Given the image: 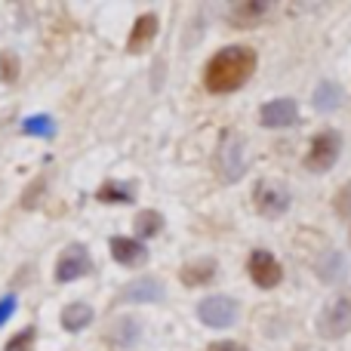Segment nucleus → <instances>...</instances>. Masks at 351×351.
<instances>
[{
	"label": "nucleus",
	"instance_id": "1",
	"mask_svg": "<svg viewBox=\"0 0 351 351\" xmlns=\"http://www.w3.org/2000/svg\"><path fill=\"white\" fill-rule=\"evenodd\" d=\"M256 71V53L250 47H225L206 62L204 68V86L216 96H225V93H234L253 77Z\"/></svg>",
	"mask_w": 351,
	"mask_h": 351
},
{
	"label": "nucleus",
	"instance_id": "2",
	"mask_svg": "<svg viewBox=\"0 0 351 351\" xmlns=\"http://www.w3.org/2000/svg\"><path fill=\"white\" fill-rule=\"evenodd\" d=\"M342 154V136L339 130H321V133L311 139L308 145V154H305V167L311 173H327L336 167Z\"/></svg>",
	"mask_w": 351,
	"mask_h": 351
},
{
	"label": "nucleus",
	"instance_id": "3",
	"mask_svg": "<svg viewBox=\"0 0 351 351\" xmlns=\"http://www.w3.org/2000/svg\"><path fill=\"white\" fill-rule=\"evenodd\" d=\"M317 333L324 339H342L351 333V290L339 293L317 317Z\"/></svg>",
	"mask_w": 351,
	"mask_h": 351
},
{
	"label": "nucleus",
	"instance_id": "4",
	"mask_svg": "<svg viewBox=\"0 0 351 351\" xmlns=\"http://www.w3.org/2000/svg\"><path fill=\"white\" fill-rule=\"evenodd\" d=\"M253 206H256V213H262L265 219H278L290 210V191H287L280 182L262 179L259 185L253 188Z\"/></svg>",
	"mask_w": 351,
	"mask_h": 351
},
{
	"label": "nucleus",
	"instance_id": "5",
	"mask_svg": "<svg viewBox=\"0 0 351 351\" xmlns=\"http://www.w3.org/2000/svg\"><path fill=\"white\" fill-rule=\"evenodd\" d=\"M86 274H93L90 250L84 243H71L68 250H62L59 262H56V280L59 284H71V280H80Z\"/></svg>",
	"mask_w": 351,
	"mask_h": 351
},
{
	"label": "nucleus",
	"instance_id": "6",
	"mask_svg": "<svg viewBox=\"0 0 351 351\" xmlns=\"http://www.w3.org/2000/svg\"><path fill=\"white\" fill-rule=\"evenodd\" d=\"M197 317L206 327L225 330L237 321V302L231 296H206V299H200V305H197Z\"/></svg>",
	"mask_w": 351,
	"mask_h": 351
},
{
	"label": "nucleus",
	"instance_id": "7",
	"mask_svg": "<svg viewBox=\"0 0 351 351\" xmlns=\"http://www.w3.org/2000/svg\"><path fill=\"white\" fill-rule=\"evenodd\" d=\"M216 167H219V176L225 182H237L243 176V139L237 133H225L222 145H219V154H216Z\"/></svg>",
	"mask_w": 351,
	"mask_h": 351
},
{
	"label": "nucleus",
	"instance_id": "8",
	"mask_svg": "<svg viewBox=\"0 0 351 351\" xmlns=\"http://www.w3.org/2000/svg\"><path fill=\"white\" fill-rule=\"evenodd\" d=\"M247 271H250V280H253L256 287H262V290H274V287L280 284V278H284L280 262L274 259L268 250H256V253L250 256Z\"/></svg>",
	"mask_w": 351,
	"mask_h": 351
},
{
	"label": "nucleus",
	"instance_id": "9",
	"mask_svg": "<svg viewBox=\"0 0 351 351\" xmlns=\"http://www.w3.org/2000/svg\"><path fill=\"white\" fill-rule=\"evenodd\" d=\"M299 121V105L293 99H274V102H265L259 111V123L268 130H284L293 127Z\"/></svg>",
	"mask_w": 351,
	"mask_h": 351
},
{
	"label": "nucleus",
	"instance_id": "10",
	"mask_svg": "<svg viewBox=\"0 0 351 351\" xmlns=\"http://www.w3.org/2000/svg\"><path fill=\"white\" fill-rule=\"evenodd\" d=\"M108 247H111V259L121 262V265H127V268H136L148 259L145 243L133 241V237H111Z\"/></svg>",
	"mask_w": 351,
	"mask_h": 351
},
{
	"label": "nucleus",
	"instance_id": "11",
	"mask_svg": "<svg viewBox=\"0 0 351 351\" xmlns=\"http://www.w3.org/2000/svg\"><path fill=\"white\" fill-rule=\"evenodd\" d=\"M123 302H164V284L158 278H139L130 280L121 290Z\"/></svg>",
	"mask_w": 351,
	"mask_h": 351
},
{
	"label": "nucleus",
	"instance_id": "12",
	"mask_svg": "<svg viewBox=\"0 0 351 351\" xmlns=\"http://www.w3.org/2000/svg\"><path fill=\"white\" fill-rule=\"evenodd\" d=\"M158 16L154 12H148V16H139L136 19V25H133V31H130V37H127V49L130 53H145V47L158 37Z\"/></svg>",
	"mask_w": 351,
	"mask_h": 351
},
{
	"label": "nucleus",
	"instance_id": "13",
	"mask_svg": "<svg viewBox=\"0 0 351 351\" xmlns=\"http://www.w3.org/2000/svg\"><path fill=\"white\" fill-rule=\"evenodd\" d=\"M265 12H268V3H262V0H243V3H234L228 10V22L234 28H253V25H259L265 19Z\"/></svg>",
	"mask_w": 351,
	"mask_h": 351
},
{
	"label": "nucleus",
	"instance_id": "14",
	"mask_svg": "<svg viewBox=\"0 0 351 351\" xmlns=\"http://www.w3.org/2000/svg\"><path fill=\"white\" fill-rule=\"evenodd\" d=\"M216 259H194L188 265H182L179 271V280L185 287H206L213 278H216Z\"/></svg>",
	"mask_w": 351,
	"mask_h": 351
},
{
	"label": "nucleus",
	"instance_id": "15",
	"mask_svg": "<svg viewBox=\"0 0 351 351\" xmlns=\"http://www.w3.org/2000/svg\"><path fill=\"white\" fill-rule=\"evenodd\" d=\"M93 308L86 302H74L68 305L65 311H62V327L68 330V333H80V330H86L93 324Z\"/></svg>",
	"mask_w": 351,
	"mask_h": 351
},
{
	"label": "nucleus",
	"instance_id": "16",
	"mask_svg": "<svg viewBox=\"0 0 351 351\" xmlns=\"http://www.w3.org/2000/svg\"><path fill=\"white\" fill-rule=\"evenodd\" d=\"M339 105H342V86L324 80V84L315 90V108L321 111V114H330V111H336Z\"/></svg>",
	"mask_w": 351,
	"mask_h": 351
},
{
	"label": "nucleus",
	"instance_id": "17",
	"mask_svg": "<svg viewBox=\"0 0 351 351\" xmlns=\"http://www.w3.org/2000/svg\"><path fill=\"white\" fill-rule=\"evenodd\" d=\"M160 231H164V216L158 210H142L136 216V237L139 241H148V237L160 234Z\"/></svg>",
	"mask_w": 351,
	"mask_h": 351
},
{
	"label": "nucleus",
	"instance_id": "18",
	"mask_svg": "<svg viewBox=\"0 0 351 351\" xmlns=\"http://www.w3.org/2000/svg\"><path fill=\"white\" fill-rule=\"evenodd\" d=\"M22 133L34 136V139H53L56 123H53V117H47V114H31L22 121Z\"/></svg>",
	"mask_w": 351,
	"mask_h": 351
},
{
	"label": "nucleus",
	"instance_id": "19",
	"mask_svg": "<svg viewBox=\"0 0 351 351\" xmlns=\"http://www.w3.org/2000/svg\"><path fill=\"white\" fill-rule=\"evenodd\" d=\"M317 274H321V280H327V284H336V280H342L348 274L346 259H342L339 253H330L324 262H317Z\"/></svg>",
	"mask_w": 351,
	"mask_h": 351
},
{
	"label": "nucleus",
	"instance_id": "20",
	"mask_svg": "<svg viewBox=\"0 0 351 351\" xmlns=\"http://www.w3.org/2000/svg\"><path fill=\"white\" fill-rule=\"evenodd\" d=\"M96 197L102 200V204H133L136 194L130 185H117V182H108V185H102L96 191Z\"/></svg>",
	"mask_w": 351,
	"mask_h": 351
},
{
	"label": "nucleus",
	"instance_id": "21",
	"mask_svg": "<svg viewBox=\"0 0 351 351\" xmlns=\"http://www.w3.org/2000/svg\"><path fill=\"white\" fill-rule=\"evenodd\" d=\"M108 339L114 342V346H136V339H139V327H136L133 321H121L108 333Z\"/></svg>",
	"mask_w": 351,
	"mask_h": 351
},
{
	"label": "nucleus",
	"instance_id": "22",
	"mask_svg": "<svg viewBox=\"0 0 351 351\" xmlns=\"http://www.w3.org/2000/svg\"><path fill=\"white\" fill-rule=\"evenodd\" d=\"M34 336H37L34 327H25L22 333H16L10 342H6L3 351H31V348H34Z\"/></svg>",
	"mask_w": 351,
	"mask_h": 351
},
{
	"label": "nucleus",
	"instance_id": "23",
	"mask_svg": "<svg viewBox=\"0 0 351 351\" xmlns=\"http://www.w3.org/2000/svg\"><path fill=\"white\" fill-rule=\"evenodd\" d=\"M19 77V59L16 53H0V80L3 84H12Z\"/></svg>",
	"mask_w": 351,
	"mask_h": 351
},
{
	"label": "nucleus",
	"instance_id": "24",
	"mask_svg": "<svg viewBox=\"0 0 351 351\" xmlns=\"http://www.w3.org/2000/svg\"><path fill=\"white\" fill-rule=\"evenodd\" d=\"M336 213L339 216H351V182L339 188V194H336Z\"/></svg>",
	"mask_w": 351,
	"mask_h": 351
},
{
	"label": "nucleus",
	"instance_id": "25",
	"mask_svg": "<svg viewBox=\"0 0 351 351\" xmlns=\"http://www.w3.org/2000/svg\"><path fill=\"white\" fill-rule=\"evenodd\" d=\"M16 305H19V299L12 296V293H6V296L0 299V327H3V324L12 317V311H16Z\"/></svg>",
	"mask_w": 351,
	"mask_h": 351
},
{
	"label": "nucleus",
	"instance_id": "26",
	"mask_svg": "<svg viewBox=\"0 0 351 351\" xmlns=\"http://www.w3.org/2000/svg\"><path fill=\"white\" fill-rule=\"evenodd\" d=\"M206 351H247V348H243L241 342H231V339H219V342H213V346L206 348Z\"/></svg>",
	"mask_w": 351,
	"mask_h": 351
}]
</instances>
